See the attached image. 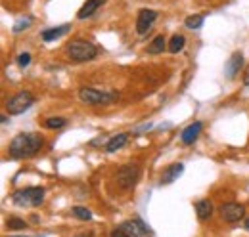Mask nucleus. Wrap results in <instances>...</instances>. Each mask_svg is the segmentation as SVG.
Here are the masks:
<instances>
[{
  "mask_svg": "<svg viewBox=\"0 0 249 237\" xmlns=\"http://www.w3.org/2000/svg\"><path fill=\"white\" fill-rule=\"evenodd\" d=\"M65 122H67V120H65L63 117H50L44 120V126L50 128V130H54V128H63Z\"/></svg>",
  "mask_w": 249,
  "mask_h": 237,
  "instance_id": "6ab92c4d",
  "label": "nucleus"
},
{
  "mask_svg": "<svg viewBox=\"0 0 249 237\" xmlns=\"http://www.w3.org/2000/svg\"><path fill=\"white\" fill-rule=\"evenodd\" d=\"M196 212H197V218H199V220L211 218V214H213V205H211V201H209V199H199V201L196 203Z\"/></svg>",
  "mask_w": 249,
  "mask_h": 237,
  "instance_id": "2eb2a0df",
  "label": "nucleus"
},
{
  "mask_svg": "<svg viewBox=\"0 0 249 237\" xmlns=\"http://www.w3.org/2000/svg\"><path fill=\"white\" fill-rule=\"evenodd\" d=\"M126 140H128L126 134H117V136L109 138V142L106 144V151H107V153H115L117 149H121L124 144H126Z\"/></svg>",
  "mask_w": 249,
  "mask_h": 237,
  "instance_id": "dca6fc26",
  "label": "nucleus"
},
{
  "mask_svg": "<svg viewBox=\"0 0 249 237\" xmlns=\"http://www.w3.org/2000/svg\"><path fill=\"white\" fill-rule=\"evenodd\" d=\"M79 98H81V102H85L89 105H106V103L119 100V94L117 92H102V90L85 86L79 90Z\"/></svg>",
  "mask_w": 249,
  "mask_h": 237,
  "instance_id": "20e7f679",
  "label": "nucleus"
},
{
  "mask_svg": "<svg viewBox=\"0 0 249 237\" xmlns=\"http://www.w3.org/2000/svg\"><path fill=\"white\" fill-rule=\"evenodd\" d=\"M184 44H186V38H184L182 34H175V36L171 38V42H169V52H171V54H178V52L184 48Z\"/></svg>",
  "mask_w": 249,
  "mask_h": 237,
  "instance_id": "a211bd4d",
  "label": "nucleus"
},
{
  "mask_svg": "<svg viewBox=\"0 0 249 237\" xmlns=\"http://www.w3.org/2000/svg\"><path fill=\"white\" fill-rule=\"evenodd\" d=\"M119 228H121V230H124L128 236H132V237H142V236H146V234H152L150 226H146V224H144L140 218L126 220V222H123Z\"/></svg>",
  "mask_w": 249,
  "mask_h": 237,
  "instance_id": "1a4fd4ad",
  "label": "nucleus"
},
{
  "mask_svg": "<svg viewBox=\"0 0 249 237\" xmlns=\"http://www.w3.org/2000/svg\"><path fill=\"white\" fill-rule=\"evenodd\" d=\"M6 226H8V230H25L27 228V224L21 218H10L6 222Z\"/></svg>",
  "mask_w": 249,
  "mask_h": 237,
  "instance_id": "4be33fe9",
  "label": "nucleus"
},
{
  "mask_svg": "<svg viewBox=\"0 0 249 237\" xmlns=\"http://www.w3.org/2000/svg\"><path fill=\"white\" fill-rule=\"evenodd\" d=\"M106 0H87L85 4H83V8L79 10V14H77V17L79 19H87V17H90L94 12L104 4Z\"/></svg>",
  "mask_w": 249,
  "mask_h": 237,
  "instance_id": "ddd939ff",
  "label": "nucleus"
},
{
  "mask_svg": "<svg viewBox=\"0 0 249 237\" xmlns=\"http://www.w3.org/2000/svg\"><path fill=\"white\" fill-rule=\"evenodd\" d=\"M138 176H140V167L136 163L124 165V167L119 169V172H117V184L123 189H128V187H132L138 182Z\"/></svg>",
  "mask_w": 249,
  "mask_h": 237,
  "instance_id": "423d86ee",
  "label": "nucleus"
},
{
  "mask_svg": "<svg viewBox=\"0 0 249 237\" xmlns=\"http://www.w3.org/2000/svg\"><path fill=\"white\" fill-rule=\"evenodd\" d=\"M184 25L188 29H199L203 25V16H188Z\"/></svg>",
  "mask_w": 249,
  "mask_h": 237,
  "instance_id": "aec40b11",
  "label": "nucleus"
},
{
  "mask_svg": "<svg viewBox=\"0 0 249 237\" xmlns=\"http://www.w3.org/2000/svg\"><path fill=\"white\" fill-rule=\"evenodd\" d=\"M218 210H220L222 220H224V222H228V224H234V222L242 220V218H244V214H246L244 205H238V203H224V205H220Z\"/></svg>",
  "mask_w": 249,
  "mask_h": 237,
  "instance_id": "0eeeda50",
  "label": "nucleus"
},
{
  "mask_svg": "<svg viewBox=\"0 0 249 237\" xmlns=\"http://www.w3.org/2000/svg\"><path fill=\"white\" fill-rule=\"evenodd\" d=\"M182 172H184V165H182V163L171 165V167L165 170V174L161 176V184H173L175 180H178V176H182Z\"/></svg>",
  "mask_w": 249,
  "mask_h": 237,
  "instance_id": "f8f14e48",
  "label": "nucleus"
},
{
  "mask_svg": "<svg viewBox=\"0 0 249 237\" xmlns=\"http://www.w3.org/2000/svg\"><path fill=\"white\" fill-rule=\"evenodd\" d=\"M67 56L73 61H77V63H85V61H90V59L96 58L98 50H96V46L92 42L77 38V40H71L67 44Z\"/></svg>",
  "mask_w": 249,
  "mask_h": 237,
  "instance_id": "f03ea898",
  "label": "nucleus"
},
{
  "mask_svg": "<svg viewBox=\"0 0 249 237\" xmlns=\"http://www.w3.org/2000/svg\"><path fill=\"white\" fill-rule=\"evenodd\" d=\"M165 46H167V40H165L163 34H159V36H156V38L150 42V46H148V54L157 56V54H161V52L165 50Z\"/></svg>",
  "mask_w": 249,
  "mask_h": 237,
  "instance_id": "f3484780",
  "label": "nucleus"
},
{
  "mask_svg": "<svg viewBox=\"0 0 249 237\" xmlns=\"http://www.w3.org/2000/svg\"><path fill=\"white\" fill-rule=\"evenodd\" d=\"M242 65H244V54L242 52H234L230 59L226 61V67H224V73H226V77L228 79H234L236 75H238V71L242 69Z\"/></svg>",
  "mask_w": 249,
  "mask_h": 237,
  "instance_id": "9d476101",
  "label": "nucleus"
},
{
  "mask_svg": "<svg viewBox=\"0 0 249 237\" xmlns=\"http://www.w3.org/2000/svg\"><path fill=\"white\" fill-rule=\"evenodd\" d=\"M44 189L42 187H25L12 193V201L18 207H38L42 203Z\"/></svg>",
  "mask_w": 249,
  "mask_h": 237,
  "instance_id": "7ed1b4c3",
  "label": "nucleus"
},
{
  "mask_svg": "<svg viewBox=\"0 0 249 237\" xmlns=\"http://www.w3.org/2000/svg\"><path fill=\"white\" fill-rule=\"evenodd\" d=\"M109 237H132V236H128L124 230H121V228H115L113 232H111V236Z\"/></svg>",
  "mask_w": 249,
  "mask_h": 237,
  "instance_id": "393cba45",
  "label": "nucleus"
},
{
  "mask_svg": "<svg viewBox=\"0 0 249 237\" xmlns=\"http://www.w3.org/2000/svg\"><path fill=\"white\" fill-rule=\"evenodd\" d=\"M71 29V25L69 23H65V25H60V27H52V29H46L42 33V40L44 42H52V40H56V38H60L62 34H65L67 31Z\"/></svg>",
  "mask_w": 249,
  "mask_h": 237,
  "instance_id": "4468645a",
  "label": "nucleus"
},
{
  "mask_svg": "<svg viewBox=\"0 0 249 237\" xmlns=\"http://www.w3.org/2000/svg\"><path fill=\"white\" fill-rule=\"evenodd\" d=\"M18 63H19L21 67H27V65L31 63V54H21V56L18 58Z\"/></svg>",
  "mask_w": 249,
  "mask_h": 237,
  "instance_id": "b1692460",
  "label": "nucleus"
},
{
  "mask_svg": "<svg viewBox=\"0 0 249 237\" xmlns=\"http://www.w3.org/2000/svg\"><path fill=\"white\" fill-rule=\"evenodd\" d=\"M79 220H92V212L89 210V208L85 207H73V210H71Z\"/></svg>",
  "mask_w": 249,
  "mask_h": 237,
  "instance_id": "412c9836",
  "label": "nucleus"
},
{
  "mask_svg": "<svg viewBox=\"0 0 249 237\" xmlns=\"http://www.w3.org/2000/svg\"><path fill=\"white\" fill-rule=\"evenodd\" d=\"M33 103H35V98H33L31 92L21 90V92H18L16 96H12V98L8 100L6 109H8L10 115H21V113H25V111L31 107Z\"/></svg>",
  "mask_w": 249,
  "mask_h": 237,
  "instance_id": "39448f33",
  "label": "nucleus"
},
{
  "mask_svg": "<svg viewBox=\"0 0 249 237\" xmlns=\"http://www.w3.org/2000/svg\"><path fill=\"white\" fill-rule=\"evenodd\" d=\"M44 140L40 134H35V132H23V134H18L12 142H10V148L8 153L12 159H25V157H33L36 155V151L42 148Z\"/></svg>",
  "mask_w": 249,
  "mask_h": 237,
  "instance_id": "f257e3e1",
  "label": "nucleus"
},
{
  "mask_svg": "<svg viewBox=\"0 0 249 237\" xmlns=\"http://www.w3.org/2000/svg\"><path fill=\"white\" fill-rule=\"evenodd\" d=\"M199 132H201V122H192L190 126H186V128L182 130V136H180L182 144H186V146L194 144V142L197 140Z\"/></svg>",
  "mask_w": 249,
  "mask_h": 237,
  "instance_id": "9b49d317",
  "label": "nucleus"
},
{
  "mask_svg": "<svg viewBox=\"0 0 249 237\" xmlns=\"http://www.w3.org/2000/svg\"><path fill=\"white\" fill-rule=\"evenodd\" d=\"M33 23V19L31 17H27V19H19L16 25H14V33H21L23 29H27L29 25Z\"/></svg>",
  "mask_w": 249,
  "mask_h": 237,
  "instance_id": "5701e85b",
  "label": "nucleus"
},
{
  "mask_svg": "<svg viewBox=\"0 0 249 237\" xmlns=\"http://www.w3.org/2000/svg\"><path fill=\"white\" fill-rule=\"evenodd\" d=\"M18 237H29V236H18Z\"/></svg>",
  "mask_w": 249,
  "mask_h": 237,
  "instance_id": "cd10ccee",
  "label": "nucleus"
},
{
  "mask_svg": "<svg viewBox=\"0 0 249 237\" xmlns=\"http://www.w3.org/2000/svg\"><path fill=\"white\" fill-rule=\"evenodd\" d=\"M246 230H248V232H249V218H248V220H246Z\"/></svg>",
  "mask_w": 249,
  "mask_h": 237,
  "instance_id": "bb28decb",
  "label": "nucleus"
},
{
  "mask_svg": "<svg viewBox=\"0 0 249 237\" xmlns=\"http://www.w3.org/2000/svg\"><path fill=\"white\" fill-rule=\"evenodd\" d=\"M156 17H157L156 10H148V8L140 10L138 12V19H136V31H138V34H146L150 31V27L154 25Z\"/></svg>",
  "mask_w": 249,
  "mask_h": 237,
  "instance_id": "6e6552de",
  "label": "nucleus"
},
{
  "mask_svg": "<svg viewBox=\"0 0 249 237\" xmlns=\"http://www.w3.org/2000/svg\"><path fill=\"white\" fill-rule=\"evenodd\" d=\"M244 85L249 86V71H248V75H246V79H244Z\"/></svg>",
  "mask_w": 249,
  "mask_h": 237,
  "instance_id": "a878e982",
  "label": "nucleus"
}]
</instances>
